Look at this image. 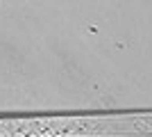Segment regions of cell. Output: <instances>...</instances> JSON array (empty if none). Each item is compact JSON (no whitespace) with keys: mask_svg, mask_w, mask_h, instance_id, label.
<instances>
[{"mask_svg":"<svg viewBox=\"0 0 152 137\" xmlns=\"http://www.w3.org/2000/svg\"><path fill=\"white\" fill-rule=\"evenodd\" d=\"M127 130H141V126H129L118 124V121H89V119H66L61 124L52 121H7L0 124V135L5 137H20V135H118V133H127Z\"/></svg>","mask_w":152,"mask_h":137,"instance_id":"obj_1","label":"cell"}]
</instances>
